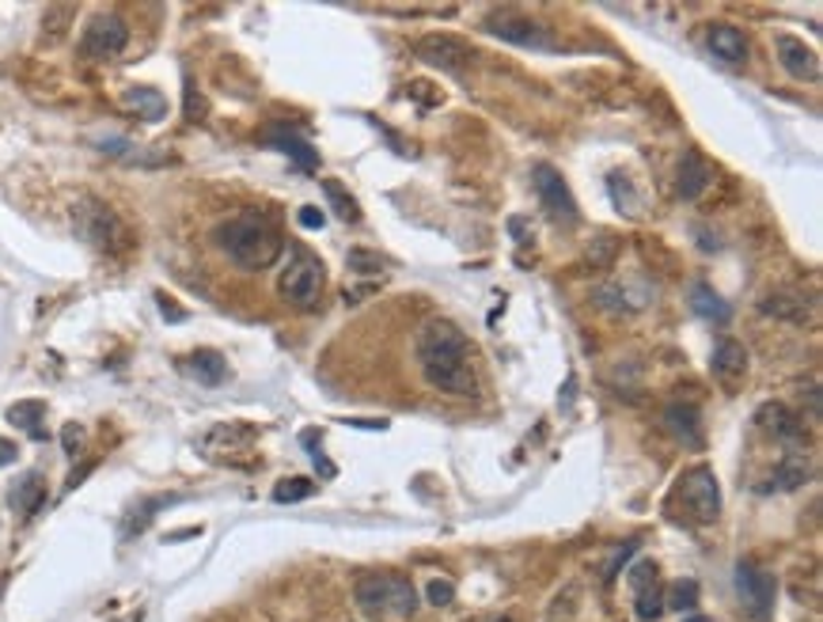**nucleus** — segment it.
<instances>
[{
    "instance_id": "obj_1",
    "label": "nucleus",
    "mask_w": 823,
    "mask_h": 622,
    "mask_svg": "<svg viewBox=\"0 0 823 622\" xmlns=\"http://www.w3.org/2000/svg\"><path fill=\"white\" fill-rule=\"evenodd\" d=\"M414 357L418 372L433 391L452 399H470L478 395V377L470 364V338L463 335L456 323L448 319H429L414 338Z\"/></svg>"
},
{
    "instance_id": "obj_2",
    "label": "nucleus",
    "mask_w": 823,
    "mask_h": 622,
    "mask_svg": "<svg viewBox=\"0 0 823 622\" xmlns=\"http://www.w3.org/2000/svg\"><path fill=\"white\" fill-rule=\"evenodd\" d=\"M213 240H217V247L239 270H251V274L255 270H270L285 254V236H281V228L266 212L228 217L225 225H217Z\"/></svg>"
},
{
    "instance_id": "obj_3",
    "label": "nucleus",
    "mask_w": 823,
    "mask_h": 622,
    "mask_svg": "<svg viewBox=\"0 0 823 622\" xmlns=\"http://www.w3.org/2000/svg\"><path fill=\"white\" fill-rule=\"evenodd\" d=\"M354 600L372 619H410L418 611V588L402 574H361L354 581Z\"/></svg>"
},
{
    "instance_id": "obj_4",
    "label": "nucleus",
    "mask_w": 823,
    "mask_h": 622,
    "mask_svg": "<svg viewBox=\"0 0 823 622\" xmlns=\"http://www.w3.org/2000/svg\"><path fill=\"white\" fill-rule=\"evenodd\" d=\"M323 288H327V266H323V259L307 251V247H293L285 270H281V277H278L281 301L296 312H312V308H320Z\"/></svg>"
},
{
    "instance_id": "obj_5",
    "label": "nucleus",
    "mask_w": 823,
    "mask_h": 622,
    "mask_svg": "<svg viewBox=\"0 0 823 622\" xmlns=\"http://www.w3.org/2000/svg\"><path fill=\"white\" fill-rule=\"evenodd\" d=\"M73 228L84 243H91L96 251H107V254H115L118 247L126 243V228H122V220H118V212L96 198H84L80 206L73 209Z\"/></svg>"
},
{
    "instance_id": "obj_6",
    "label": "nucleus",
    "mask_w": 823,
    "mask_h": 622,
    "mask_svg": "<svg viewBox=\"0 0 823 622\" xmlns=\"http://www.w3.org/2000/svg\"><path fill=\"white\" fill-rule=\"evenodd\" d=\"M683 505V516L691 524H714L722 516V490H717V479L710 467H694V471L683 474L680 490H675Z\"/></svg>"
},
{
    "instance_id": "obj_7",
    "label": "nucleus",
    "mask_w": 823,
    "mask_h": 622,
    "mask_svg": "<svg viewBox=\"0 0 823 622\" xmlns=\"http://www.w3.org/2000/svg\"><path fill=\"white\" fill-rule=\"evenodd\" d=\"M486 35L509 42V46H524V50H554V35L543 28L539 20H531V15H520V12H509V8H501V12H490L486 15Z\"/></svg>"
},
{
    "instance_id": "obj_8",
    "label": "nucleus",
    "mask_w": 823,
    "mask_h": 622,
    "mask_svg": "<svg viewBox=\"0 0 823 622\" xmlns=\"http://www.w3.org/2000/svg\"><path fill=\"white\" fill-rule=\"evenodd\" d=\"M736 592H740V603L748 608V615L756 622H767L770 611H775V596L778 585L767 569H759L756 561H736Z\"/></svg>"
},
{
    "instance_id": "obj_9",
    "label": "nucleus",
    "mask_w": 823,
    "mask_h": 622,
    "mask_svg": "<svg viewBox=\"0 0 823 622\" xmlns=\"http://www.w3.org/2000/svg\"><path fill=\"white\" fill-rule=\"evenodd\" d=\"M531 186H535L539 194V206H543L546 212H551L559 225L573 228L577 225V201H573V190L565 186V178L554 172L551 164H535V172H531Z\"/></svg>"
},
{
    "instance_id": "obj_10",
    "label": "nucleus",
    "mask_w": 823,
    "mask_h": 622,
    "mask_svg": "<svg viewBox=\"0 0 823 622\" xmlns=\"http://www.w3.org/2000/svg\"><path fill=\"white\" fill-rule=\"evenodd\" d=\"M414 50H418V57H422L425 65L444 69V73H463L470 62H475V50H470L467 42L456 39V35H422Z\"/></svg>"
},
{
    "instance_id": "obj_11",
    "label": "nucleus",
    "mask_w": 823,
    "mask_h": 622,
    "mask_svg": "<svg viewBox=\"0 0 823 622\" xmlns=\"http://www.w3.org/2000/svg\"><path fill=\"white\" fill-rule=\"evenodd\" d=\"M630 585H634V611H638L641 622H657L664 615V585H660V569L657 561H638L630 569Z\"/></svg>"
},
{
    "instance_id": "obj_12",
    "label": "nucleus",
    "mask_w": 823,
    "mask_h": 622,
    "mask_svg": "<svg viewBox=\"0 0 823 622\" xmlns=\"http://www.w3.org/2000/svg\"><path fill=\"white\" fill-rule=\"evenodd\" d=\"M126 42H130L126 20H118V15H96V20L88 23V31H84L80 50L88 57H118L126 50Z\"/></svg>"
},
{
    "instance_id": "obj_13",
    "label": "nucleus",
    "mask_w": 823,
    "mask_h": 622,
    "mask_svg": "<svg viewBox=\"0 0 823 622\" xmlns=\"http://www.w3.org/2000/svg\"><path fill=\"white\" fill-rule=\"evenodd\" d=\"M710 372H714V380L722 383V388L736 391V383L748 377V349H744V342H736V338H717L714 353H710Z\"/></svg>"
},
{
    "instance_id": "obj_14",
    "label": "nucleus",
    "mask_w": 823,
    "mask_h": 622,
    "mask_svg": "<svg viewBox=\"0 0 823 622\" xmlns=\"http://www.w3.org/2000/svg\"><path fill=\"white\" fill-rule=\"evenodd\" d=\"M775 50H778V62H782V69L790 73L793 80H820V57H816V50H812V46H804V39L778 35Z\"/></svg>"
},
{
    "instance_id": "obj_15",
    "label": "nucleus",
    "mask_w": 823,
    "mask_h": 622,
    "mask_svg": "<svg viewBox=\"0 0 823 622\" xmlns=\"http://www.w3.org/2000/svg\"><path fill=\"white\" fill-rule=\"evenodd\" d=\"M710 178H714V172H710L706 156H702L699 149H683L680 167H675V186H680V198L683 201H699L702 194H706Z\"/></svg>"
},
{
    "instance_id": "obj_16",
    "label": "nucleus",
    "mask_w": 823,
    "mask_h": 622,
    "mask_svg": "<svg viewBox=\"0 0 823 622\" xmlns=\"http://www.w3.org/2000/svg\"><path fill=\"white\" fill-rule=\"evenodd\" d=\"M756 422L762 425V429L775 433V437L782 440V445H790V451H793V448H801V440H804V422H801V417H793L782 403H762L759 411H756Z\"/></svg>"
},
{
    "instance_id": "obj_17",
    "label": "nucleus",
    "mask_w": 823,
    "mask_h": 622,
    "mask_svg": "<svg viewBox=\"0 0 823 622\" xmlns=\"http://www.w3.org/2000/svg\"><path fill=\"white\" fill-rule=\"evenodd\" d=\"M266 141H270L278 152H285V156L293 160L300 172H315V167H320V152H315L304 138H300L296 130H289V126H270V130H266Z\"/></svg>"
},
{
    "instance_id": "obj_18",
    "label": "nucleus",
    "mask_w": 823,
    "mask_h": 622,
    "mask_svg": "<svg viewBox=\"0 0 823 622\" xmlns=\"http://www.w3.org/2000/svg\"><path fill=\"white\" fill-rule=\"evenodd\" d=\"M706 46L717 62H728V65L748 62V39H744V31L733 28V23H714V28L706 31Z\"/></svg>"
},
{
    "instance_id": "obj_19",
    "label": "nucleus",
    "mask_w": 823,
    "mask_h": 622,
    "mask_svg": "<svg viewBox=\"0 0 823 622\" xmlns=\"http://www.w3.org/2000/svg\"><path fill=\"white\" fill-rule=\"evenodd\" d=\"M664 425H668V433H672L675 440H683L687 448H702V417H699V406H691V403L664 406Z\"/></svg>"
},
{
    "instance_id": "obj_20",
    "label": "nucleus",
    "mask_w": 823,
    "mask_h": 622,
    "mask_svg": "<svg viewBox=\"0 0 823 622\" xmlns=\"http://www.w3.org/2000/svg\"><path fill=\"white\" fill-rule=\"evenodd\" d=\"M251 448H255V429H247V425H217L205 437V451L213 459H225V451H251Z\"/></svg>"
},
{
    "instance_id": "obj_21",
    "label": "nucleus",
    "mask_w": 823,
    "mask_h": 622,
    "mask_svg": "<svg viewBox=\"0 0 823 622\" xmlns=\"http://www.w3.org/2000/svg\"><path fill=\"white\" fill-rule=\"evenodd\" d=\"M775 482L762 485V493H786V490H801L804 482L812 479V463L804 456H797V451H790V456L782 459V463L775 467V474H770Z\"/></svg>"
},
{
    "instance_id": "obj_22",
    "label": "nucleus",
    "mask_w": 823,
    "mask_h": 622,
    "mask_svg": "<svg viewBox=\"0 0 823 622\" xmlns=\"http://www.w3.org/2000/svg\"><path fill=\"white\" fill-rule=\"evenodd\" d=\"M691 312L699 315V319L714 323V327H725V323L733 319V308L725 304V296H717L714 288L706 285V281L691 285Z\"/></svg>"
},
{
    "instance_id": "obj_23",
    "label": "nucleus",
    "mask_w": 823,
    "mask_h": 622,
    "mask_svg": "<svg viewBox=\"0 0 823 622\" xmlns=\"http://www.w3.org/2000/svg\"><path fill=\"white\" fill-rule=\"evenodd\" d=\"M183 369L191 372L198 383H205V388H217V383L228 377V361L217 353V349H198V353H191L183 361Z\"/></svg>"
},
{
    "instance_id": "obj_24",
    "label": "nucleus",
    "mask_w": 823,
    "mask_h": 622,
    "mask_svg": "<svg viewBox=\"0 0 823 622\" xmlns=\"http://www.w3.org/2000/svg\"><path fill=\"white\" fill-rule=\"evenodd\" d=\"M122 103L133 110L137 118H144V122H160V118L167 114V99H164V91H156V88H130L122 96Z\"/></svg>"
},
{
    "instance_id": "obj_25",
    "label": "nucleus",
    "mask_w": 823,
    "mask_h": 622,
    "mask_svg": "<svg viewBox=\"0 0 823 622\" xmlns=\"http://www.w3.org/2000/svg\"><path fill=\"white\" fill-rule=\"evenodd\" d=\"M42 501H46V482H42V474H23L20 482L12 485V509H20L23 516H34L42 509Z\"/></svg>"
},
{
    "instance_id": "obj_26",
    "label": "nucleus",
    "mask_w": 823,
    "mask_h": 622,
    "mask_svg": "<svg viewBox=\"0 0 823 622\" xmlns=\"http://www.w3.org/2000/svg\"><path fill=\"white\" fill-rule=\"evenodd\" d=\"M42 414H46V406L34 403V399H28V403H15L12 411H8V422H12L15 429L31 433L34 440H46V425H42Z\"/></svg>"
},
{
    "instance_id": "obj_27",
    "label": "nucleus",
    "mask_w": 823,
    "mask_h": 622,
    "mask_svg": "<svg viewBox=\"0 0 823 622\" xmlns=\"http://www.w3.org/2000/svg\"><path fill=\"white\" fill-rule=\"evenodd\" d=\"M323 194L331 198V206H334V212H338V220H346V225H357V220H361L357 198L342 183H334V178H323Z\"/></svg>"
},
{
    "instance_id": "obj_28",
    "label": "nucleus",
    "mask_w": 823,
    "mask_h": 622,
    "mask_svg": "<svg viewBox=\"0 0 823 622\" xmlns=\"http://www.w3.org/2000/svg\"><path fill=\"white\" fill-rule=\"evenodd\" d=\"M607 190H611V198H615V209L626 212V217H638L641 198L634 194L630 178H626L622 172H611V175H607Z\"/></svg>"
},
{
    "instance_id": "obj_29",
    "label": "nucleus",
    "mask_w": 823,
    "mask_h": 622,
    "mask_svg": "<svg viewBox=\"0 0 823 622\" xmlns=\"http://www.w3.org/2000/svg\"><path fill=\"white\" fill-rule=\"evenodd\" d=\"M171 501H175V498H152V501H141V505H137V513H130V520L122 524V535H126V539H133L137 532H144V524H149V520L160 513V505H171Z\"/></svg>"
},
{
    "instance_id": "obj_30",
    "label": "nucleus",
    "mask_w": 823,
    "mask_h": 622,
    "mask_svg": "<svg viewBox=\"0 0 823 622\" xmlns=\"http://www.w3.org/2000/svg\"><path fill=\"white\" fill-rule=\"evenodd\" d=\"M790 301H793V296H782V293H778V296H767V301L759 304V312H762V315H775V319H786V323H804V315H809V312H804L801 304L793 308Z\"/></svg>"
},
{
    "instance_id": "obj_31",
    "label": "nucleus",
    "mask_w": 823,
    "mask_h": 622,
    "mask_svg": "<svg viewBox=\"0 0 823 622\" xmlns=\"http://www.w3.org/2000/svg\"><path fill=\"white\" fill-rule=\"evenodd\" d=\"M694 603H699V581H694V577H687V581H675V585L664 592V608L691 611Z\"/></svg>"
},
{
    "instance_id": "obj_32",
    "label": "nucleus",
    "mask_w": 823,
    "mask_h": 622,
    "mask_svg": "<svg viewBox=\"0 0 823 622\" xmlns=\"http://www.w3.org/2000/svg\"><path fill=\"white\" fill-rule=\"evenodd\" d=\"M312 493H315L312 479H285L273 485V501H278V505H285V501H304V498H312Z\"/></svg>"
},
{
    "instance_id": "obj_33",
    "label": "nucleus",
    "mask_w": 823,
    "mask_h": 622,
    "mask_svg": "<svg viewBox=\"0 0 823 622\" xmlns=\"http://www.w3.org/2000/svg\"><path fill=\"white\" fill-rule=\"evenodd\" d=\"M615 251H619V240H615V236H607V232H599L593 240V247H588V262H593L596 270H604V266H611V262H615Z\"/></svg>"
},
{
    "instance_id": "obj_34",
    "label": "nucleus",
    "mask_w": 823,
    "mask_h": 622,
    "mask_svg": "<svg viewBox=\"0 0 823 622\" xmlns=\"http://www.w3.org/2000/svg\"><path fill=\"white\" fill-rule=\"evenodd\" d=\"M346 262H349V270H354V274H380V270L388 266L380 254L365 251V247H354V251L346 254Z\"/></svg>"
},
{
    "instance_id": "obj_35",
    "label": "nucleus",
    "mask_w": 823,
    "mask_h": 622,
    "mask_svg": "<svg viewBox=\"0 0 823 622\" xmlns=\"http://www.w3.org/2000/svg\"><path fill=\"white\" fill-rule=\"evenodd\" d=\"M425 596H429V603H433V608H448L452 596H456V585H452V581H429Z\"/></svg>"
},
{
    "instance_id": "obj_36",
    "label": "nucleus",
    "mask_w": 823,
    "mask_h": 622,
    "mask_svg": "<svg viewBox=\"0 0 823 622\" xmlns=\"http://www.w3.org/2000/svg\"><path fill=\"white\" fill-rule=\"evenodd\" d=\"M62 440H65V451H68V456H73V459L84 451V429H80V425H65Z\"/></svg>"
},
{
    "instance_id": "obj_37",
    "label": "nucleus",
    "mask_w": 823,
    "mask_h": 622,
    "mask_svg": "<svg viewBox=\"0 0 823 622\" xmlns=\"http://www.w3.org/2000/svg\"><path fill=\"white\" fill-rule=\"evenodd\" d=\"M296 220H300V228H312V232H315V228H323V225H327V217H323V209H312V206H307V209H300V212H296Z\"/></svg>"
},
{
    "instance_id": "obj_38",
    "label": "nucleus",
    "mask_w": 823,
    "mask_h": 622,
    "mask_svg": "<svg viewBox=\"0 0 823 622\" xmlns=\"http://www.w3.org/2000/svg\"><path fill=\"white\" fill-rule=\"evenodd\" d=\"M634 550H638V543H626V550L615 554V558H611V566H607V574H604V581H615V574H619V569L626 566V558H630Z\"/></svg>"
},
{
    "instance_id": "obj_39",
    "label": "nucleus",
    "mask_w": 823,
    "mask_h": 622,
    "mask_svg": "<svg viewBox=\"0 0 823 622\" xmlns=\"http://www.w3.org/2000/svg\"><path fill=\"white\" fill-rule=\"evenodd\" d=\"M186 110H191V118L198 122V118H205V103H202V96L194 91V84L186 80Z\"/></svg>"
},
{
    "instance_id": "obj_40",
    "label": "nucleus",
    "mask_w": 823,
    "mask_h": 622,
    "mask_svg": "<svg viewBox=\"0 0 823 622\" xmlns=\"http://www.w3.org/2000/svg\"><path fill=\"white\" fill-rule=\"evenodd\" d=\"M15 456H20V448H15L12 440H0V467H4V463H15Z\"/></svg>"
},
{
    "instance_id": "obj_41",
    "label": "nucleus",
    "mask_w": 823,
    "mask_h": 622,
    "mask_svg": "<svg viewBox=\"0 0 823 622\" xmlns=\"http://www.w3.org/2000/svg\"><path fill=\"white\" fill-rule=\"evenodd\" d=\"M683 622H714V619H706V615H691V619H683Z\"/></svg>"
},
{
    "instance_id": "obj_42",
    "label": "nucleus",
    "mask_w": 823,
    "mask_h": 622,
    "mask_svg": "<svg viewBox=\"0 0 823 622\" xmlns=\"http://www.w3.org/2000/svg\"><path fill=\"white\" fill-rule=\"evenodd\" d=\"M122 622H141V611H137V615H130V619H122Z\"/></svg>"
},
{
    "instance_id": "obj_43",
    "label": "nucleus",
    "mask_w": 823,
    "mask_h": 622,
    "mask_svg": "<svg viewBox=\"0 0 823 622\" xmlns=\"http://www.w3.org/2000/svg\"><path fill=\"white\" fill-rule=\"evenodd\" d=\"M497 622H512V619H497Z\"/></svg>"
}]
</instances>
